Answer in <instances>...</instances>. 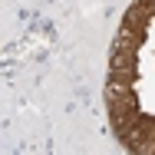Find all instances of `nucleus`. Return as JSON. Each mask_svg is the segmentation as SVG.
Returning a JSON list of instances; mask_svg holds the SVG:
<instances>
[{
  "label": "nucleus",
  "instance_id": "1",
  "mask_svg": "<svg viewBox=\"0 0 155 155\" xmlns=\"http://www.w3.org/2000/svg\"><path fill=\"white\" fill-rule=\"evenodd\" d=\"M109 69H135V50H125V46H116V43H112Z\"/></svg>",
  "mask_w": 155,
  "mask_h": 155
}]
</instances>
